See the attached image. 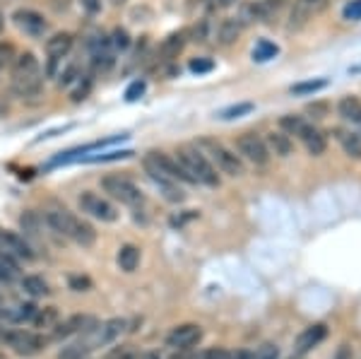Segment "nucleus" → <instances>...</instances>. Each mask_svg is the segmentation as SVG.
Listing matches in <instances>:
<instances>
[{"instance_id":"23","label":"nucleus","mask_w":361,"mask_h":359,"mask_svg":"<svg viewBox=\"0 0 361 359\" xmlns=\"http://www.w3.org/2000/svg\"><path fill=\"white\" fill-rule=\"evenodd\" d=\"M20 287L25 289V294H29L32 299H42V297H46V294H51L49 282H46L42 275H25V277H20Z\"/></svg>"},{"instance_id":"25","label":"nucleus","mask_w":361,"mask_h":359,"mask_svg":"<svg viewBox=\"0 0 361 359\" xmlns=\"http://www.w3.org/2000/svg\"><path fill=\"white\" fill-rule=\"evenodd\" d=\"M140 248L135 244H126L118 248V256H116V260H118V268L123 270V273H135L137 265H140Z\"/></svg>"},{"instance_id":"37","label":"nucleus","mask_w":361,"mask_h":359,"mask_svg":"<svg viewBox=\"0 0 361 359\" xmlns=\"http://www.w3.org/2000/svg\"><path fill=\"white\" fill-rule=\"evenodd\" d=\"M214 68V63L209 61V58H193V61L188 63V71L195 73V75H205Z\"/></svg>"},{"instance_id":"41","label":"nucleus","mask_w":361,"mask_h":359,"mask_svg":"<svg viewBox=\"0 0 361 359\" xmlns=\"http://www.w3.org/2000/svg\"><path fill=\"white\" fill-rule=\"evenodd\" d=\"M145 87H147V85H145L142 80H135V83H133V85L126 90V99H128V102L140 99V97H142V92H145Z\"/></svg>"},{"instance_id":"11","label":"nucleus","mask_w":361,"mask_h":359,"mask_svg":"<svg viewBox=\"0 0 361 359\" xmlns=\"http://www.w3.org/2000/svg\"><path fill=\"white\" fill-rule=\"evenodd\" d=\"M73 44H75V39H73V34H68V32H58L51 39H46V56H49L46 75H49V78L56 75L58 66H61V63L68 58L70 51H73Z\"/></svg>"},{"instance_id":"34","label":"nucleus","mask_w":361,"mask_h":359,"mask_svg":"<svg viewBox=\"0 0 361 359\" xmlns=\"http://www.w3.org/2000/svg\"><path fill=\"white\" fill-rule=\"evenodd\" d=\"M328 85L325 80H308V83H299L292 87V95H316L318 90H323V87Z\"/></svg>"},{"instance_id":"21","label":"nucleus","mask_w":361,"mask_h":359,"mask_svg":"<svg viewBox=\"0 0 361 359\" xmlns=\"http://www.w3.org/2000/svg\"><path fill=\"white\" fill-rule=\"evenodd\" d=\"M185 42H188V32H173V34H169V37L159 46V56L164 58V61H173V58H176L180 51H183Z\"/></svg>"},{"instance_id":"4","label":"nucleus","mask_w":361,"mask_h":359,"mask_svg":"<svg viewBox=\"0 0 361 359\" xmlns=\"http://www.w3.org/2000/svg\"><path fill=\"white\" fill-rule=\"evenodd\" d=\"M195 147L200 150L209 162H212L214 169L226 174V176H243V174H246V164H243V159L238 157L236 152H231L226 145L212 140V138H200V140L195 142Z\"/></svg>"},{"instance_id":"7","label":"nucleus","mask_w":361,"mask_h":359,"mask_svg":"<svg viewBox=\"0 0 361 359\" xmlns=\"http://www.w3.org/2000/svg\"><path fill=\"white\" fill-rule=\"evenodd\" d=\"M102 190L111 200L121 202V205H128V207H140L145 202L142 190H140L133 181H128L126 176H118V174H109V176H104L102 178Z\"/></svg>"},{"instance_id":"6","label":"nucleus","mask_w":361,"mask_h":359,"mask_svg":"<svg viewBox=\"0 0 361 359\" xmlns=\"http://www.w3.org/2000/svg\"><path fill=\"white\" fill-rule=\"evenodd\" d=\"M0 338H3L5 347H10L20 357H37L51 345L49 335L39 331H8L0 335Z\"/></svg>"},{"instance_id":"45","label":"nucleus","mask_w":361,"mask_h":359,"mask_svg":"<svg viewBox=\"0 0 361 359\" xmlns=\"http://www.w3.org/2000/svg\"><path fill=\"white\" fill-rule=\"evenodd\" d=\"M195 8H205L207 13H212V10H217V0H193Z\"/></svg>"},{"instance_id":"16","label":"nucleus","mask_w":361,"mask_h":359,"mask_svg":"<svg viewBox=\"0 0 361 359\" xmlns=\"http://www.w3.org/2000/svg\"><path fill=\"white\" fill-rule=\"evenodd\" d=\"M325 338H328V326H325V323H313V326H308L306 331L299 333V338H296V343H294V355H299V357L308 355V352L316 350Z\"/></svg>"},{"instance_id":"10","label":"nucleus","mask_w":361,"mask_h":359,"mask_svg":"<svg viewBox=\"0 0 361 359\" xmlns=\"http://www.w3.org/2000/svg\"><path fill=\"white\" fill-rule=\"evenodd\" d=\"M202 326L200 323H178L173 326L164 338V345L169 350H193L202 340Z\"/></svg>"},{"instance_id":"32","label":"nucleus","mask_w":361,"mask_h":359,"mask_svg":"<svg viewBox=\"0 0 361 359\" xmlns=\"http://www.w3.org/2000/svg\"><path fill=\"white\" fill-rule=\"evenodd\" d=\"M137 352L140 350H135V345H116L104 355V359H135Z\"/></svg>"},{"instance_id":"24","label":"nucleus","mask_w":361,"mask_h":359,"mask_svg":"<svg viewBox=\"0 0 361 359\" xmlns=\"http://www.w3.org/2000/svg\"><path fill=\"white\" fill-rule=\"evenodd\" d=\"M39 306L34 302H25V304H15L13 309H5L3 316L8 318L10 323H17V326H22V323H32L34 314H37Z\"/></svg>"},{"instance_id":"1","label":"nucleus","mask_w":361,"mask_h":359,"mask_svg":"<svg viewBox=\"0 0 361 359\" xmlns=\"http://www.w3.org/2000/svg\"><path fill=\"white\" fill-rule=\"evenodd\" d=\"M44 219H46V224H49V227L56 231V234H61V236H66V239L75 241L78 246H82V248L94 246V241H97L94 227H92L87 219L73 215V212L66 210V207L49 210L44 215Z\"/></svg>"},{"instance_id":"49","label":"nucleus","mask_w":361,"mask_h":359,"mask_svg":"<svg viewBox=\"0 0 361 359\" xmlns=\"http://www.w3.org/2000/svg\"><path fill=\"white\" fill-rule=\"evenodd\" d=\"M345 357H347V352H345V350H342V355H340V359H345Z\"/></svg>"},{"instance_id":"38","label":"nucleus","mask_w":361,"mask_h":359,"mask_svg":"<svg viewBox=\"0 0 361 359\" xmlns=\"http://www.w3.org/2000/svg\"><path fill=\"white\" fill-rule=\"evenodd\" d=\"M342 15H345V20H349V22H359L361 20V0H349L345 5V10H342Z\"/></svg>"},{"instance_id":"40","label":"nucleus","mask_w":361,"mask_h":359,"mask_svg":"<svg viewBox=\"0 0 361 359\" xmlns=\"http://www.w3.org/2000/svg\"><path fill=\"white\" fill-rule=\"evenodd\" d=\"M13 58H15V49H13V44H3L0 42V73L5 71V68L13 63Z\"/></svg>"},{"instance_id":"50","label":"nucleus","mask_w":361,"mask_h":359,"mask_svg":"<svg viewBox=\"0 0 361 359\" xmlns=\"http://www.w3.org/2000/svg\"><path fill=\"white\" fill-rule=\"evenodd\" d=\"M294 359H301V357H299V355H296V357H294Z\"/></svg>"},{"instance_id":"18","label":"nucleus","mask_w":361,"mask_h":359,"mask_svg":"<svg viewBox=\"0 0 361 359\" xmlns=\"http://www.w3.org/2000/svg\"><path fill=\"white\" fill-rule=\"evenodd\" d=\"M265 145H267V150H270V154H277V157H289V154L294 152L292 138H289L284 130H272V133H267Z\"/></svg>"},{"instance_id":"46","label":"nucleus","mask_w":361,"mask_h":359,"mask_svg":"<svg viewBox=\"0 0 361 359\" xmlns=\"http://www.w3.org/2000/svg\"><path fill=\"white\" fill-rule=\"evenodd\" d=\"M135 359H161V355L157 350H147V352H137Z\"/></svg>"},{"instance_id":"48","label":"nucleus","mask_w":361,"mask_h":359,"mask_svg":"<svg viewBox=\"0 0 361 359\" xmlns=\"http://www.w3.org/2000/svg\"><path fill=\"white\" fill-rule=\"evenodd\" d=\"M3 29H5V15L0 13V37H3Z\"/></svg>"},{"instance_id":"47","label":"nucleus","mask_w":361,"mask_h":359,"mask_svg":"<svg viewBox=\"0 0 361 359\" xmlns=\"http://www.w3.org/2000/svg\"><path fill=\"white\" fill-rule=\"evenodd\" d=\"M236 0H217V10H224V8H229V5H234Z\"/></svg>"},{"instance_id":"33","label":"nucleus","mask_w":361,"mask_h":359,"mask_svg":"<svg viewBox=\"0 0 361 359\" xmlns=\"http://www.w3.org/2000/svg\"><path fill=\"white\" fill-rule=\"evenodd\" d=\"M250 359H279V347L275 343H263L250 350Z\"/></svg>"},{"instance_id":"12","label":"nucleus","mask_w":361,"mask_h":359,"mask_svg":"<svg viewBox=\"0 0 361 359\" xmlns=\"http://www.w3.org/2000/svg\"><path fill=\"white\" fill-rule=\"evenodd\" d=\"M0 251L8 253L10 258H15L17 263H29V260L37 258L32 244H29L25 236H20L17 231L10 229H0Z\"/></svg>"},{"instance_id":"27","label":"nucleus","mask_w":361,"mask_h":359,"mask_svg":"<svg viewBox=\"0 0 361 359\" xmlns=\"http://www.w3.org/2000/svg\"><path fill=\"white\" fill-rule=\"evenodd\" d=\"M337 114L345 121H349V123H361V102L357 97H345L337 104Z\"/></svg>"},{"instance_id":"15","label":"nucleus","mask_w":361,"mask_h":359,"mask_svg":"<svg viewBox=\"0 0 361 359\" xmlns=\"http://www.w3.org/2000/svg\"><path fill=\"white\" fill-rule=\"evenodd\" d=\"M328 8V0H294L292 13H289V29L306 27L313 17H318Z\"/></svg>"},{"instance_id":"2","label":"nucleus","mask_w":361,"mask_h":359,"mask_svg":"<svg viewBox=\"0 0 361 359\" xmlns=\"http://www.w3.org/2000/svg\"><path fill=\"white\" fill-rule=\"evenodd\" d=\"M10 75H13V92L17 97H37L42 92V66H39V58L32 51H25V54L13 58Z\"/></svg>"},{"instance_id":"8","label":"nucleus","mask_w":361,"mask_h":359,"mask_svg":"<svg viewBox=\"0 0 361 359\" xmlns=\"http://www.w3.org/2000/svg\"><path fill=\"white\" fill-rule=\"evenodd\" d=\"M236 150H238V157L250 162V164H255V166H267V162L272 157L265 145V138L255 135V133H243V135H238Z\"/></svg>"},{"instance_id":"13","label":"nucleus","mask_w":361,"mask_h":359,"mask_svg":"<svg viewBox=\"0 0 361 359\" xmlns=\"http://www.w3.org/2000/svg\"><path fill=\"white\" fill-rule=\"evenodd\" d=\"M94 328H99V323L94 321L92 316H85V314H75V316H70L66 318V321H58V326L51 331V343H61V340H68V338H73V335H78V333H92Z\"/></svg>"},{"instance_id":"28","label":"nucleus","mask_w":361,"mask_h":359,"mask_svg":"<svg viewBox=\"0 0 361 359\" xmlns=\"http://www.w3.org/2000/svg\"><path fill=\"white\" fill-rule=\"evenodd\" d=\"M92 350H94V347H92V345L75 343V345L63 347V350L58 352V359H90Z\"/></svg>"},{"instance_id":"43","label":"nucleus","mask_w":361,"mask_h":359,"mask_svg":"<svg viewBox=\"0 0 361 359\" xmlns=\"http://www.w3.org/2000/svg\"><path fill=\"white\" fill-rule=\"evenodd\" d=\"M80 5H82V10H87L90 15H97L99 10H102V0H80Z\"/></svg>"},{"instance_id":"29","label":"nucleus","mask_w":361,"mask_h":359,"mask_svg":"<svg viewBox=\"0 0 361 359\" xmlns=\"http://www.w3.org/2000/svg\"><path fill=\"white\" fill-rule=\"evenodd\" d=\"M279 54V49H277V44H272V42H258L255 44V49H253V61H258V63H265V61H272Z\"/></svg>"},{"instance_id":"17","label":"nucleus","mask_w":361,"mask_h":359,"mask_svg":"<svg viewBox=\"0 0 361 359\" xmlns=\"http://www.w3.org/2000/svg\"><path fill=\"white\" fill-rule=\"evenodd\" d=\"M128 328V321L126 318H109L106 323H102L97 331V347H104V345H111L116 340L121 338V335L126 333Z\"/></svg>"},{"instance_id":"42","label":"nucleus","mask_w":361,"mask_h":359,"mask_svg":"<svg viewBox=\"0 0 361 359\" xmlns=\"http://www.w3.org/2000/svg\"><path fill=\"white\" fill-rule=\"evenodd\" d=\"M70 287H73L75 292H87V289H92V280H90V277L73 275V277H70Z\"/></svg>"},{"instance_id":"22","label":"nucleus","mask_w":361,"mask_h":359,"mask_svg":"<svg viewBox=\"0 0 361 359\" xmlns=\"http://www.w3.org/2000/svg\"><path fill=\"white\" fill-rule=\"evenodd\" d=\"M58 321H61V314H58L56 306H44V309H37V314L32 318V326L39 333H44V331H54Z\"/></svg>"},{"instance_id":"36","label":"nucleus","mask_w":361,"mask_h":359,"mask_svg":"<svg viewBox=\"0 0 361 359\" xmlns=\"http://www.w3.org/2000/svg\"><path fill=\"white\" fill-rule=\"evenodd\" d=\"M130 150H121V152H106V154H92V157H82L85 162H116V159H128Z\"/></svg>"},{"instance_id":"26","label":"nucleus","mask_w":361,"mask_h":359,"mask_svg":"<svg viewBox=\"0 0 361 359\" xmlns=\"http://www.w3.org/2000/svg\"><path fill=\"white\" fill-rule=\"evenodd\" d=\"M15 280H20V263L0 251V285H13Z\"/></svg>"},{"instance_id":"35","label":"nucleus","mask_w":361,"mask_h":359,"mask_svg":"<svg viewBox=\"0 0 361 359\" xmlns=\"http://www.w3.org/2000/svg\"><path fill=\"white\" fill-rule=\"evenodd\" d=\"M253 111V104H236V107H229V109H224L222 114H219V118L222 121H231V118H238V116H243V114H250Z\"/></svg>"},{"instance_id":"20","label":"nucleus","mask_w":361,"mask_h":359,"mask_svg":"<svg viewBox=\"0 0 361 359\" xmlns=\"http://www.w3.org/2000/svg\"><path fill=\"white\" fill-rule=\"evenodd\" d=\"M335 138L337 142L342 145V150H345L347 157L352 159H361V135L354 130H345V128H335Z\"/></svg>"},{"instance_id":"30","label":"nucleus","mask_w":361,"mask_h":359,"mask_svg":"<svg viewBox=\"0 0 361 359\" xmlns=\"http://www.w3.org/2000/svg\"><path fill=\"white\" fill-rule=\"evenodd\" d=\"M109 46H111V51H126L128 46H130V34L126 32V29H114L111 37H109Z\"/></svg>"},{"instance_id":"14","label":"nucleus","mask_w":361,"mask_h":359,"mask_svg":"<svg viewBox=\"0 0 361 359\" xmlns=\"http://www.w3.org/2000/svg\"><path fill=\"white\" fill-rule=\"evenodd\" d=\"M13 22L22 34H27V37H32V39H39L49 32V22H46V17L39 13V10H32V8L15 10Z\"/></svg>"},{"instance_id":"39","label":"nucleus","mask_w":361,"mask_h":359,"mask_svg":"<svg viewBox=\"0 0 361 359\" xmlns=\"http://www.w3.org/2000/svg\"><path fill=\"white\" fill-rule=\"evenodd\" d=\"M92 92V78H80L78 80V90L73 92V102H82L87 99V95Z\"/></svg>"},{"instance_id":"44","label":"nucleus","mask_w":361,"mask_h":359,"mask_svg":"<svg viewBox=\"0 0 361 359\" xmlns=\"http://www.w3.org/2000/svg\"><path fill=\"white\" fill-rule=\"evenodd\" d=\"M169 359H197L193 350H173V355Z\"/></svg>"},{"instance_id":"3","label":"nucleus","mask_w":361,"mask_h":359,"mask_svg":"<svg viewBox=\"0 0 361 359\" xmlns=\"http://www.w3.org/2000/svg\"><path fill=\"white\" fill-rule=\"evenodd\" d=\"M176 159L183 164V169L190 174L195 183H202V186H219V174L212 166L205 154L195 147V145H180L176 150Z\"/></svg>"},{"instance_id":"31","label":"nucleus","mask_w":361,"mask_h":359,"mask_svg":"<svg viewBox=\"0 0 361 359\" xmlns=\"http://www.w3.org/2000/svg\"><path fill=\"white\" fill-rule=\"evenodd\" d=\"M80 78H82L80 66H78V63H70L66 71H61V75H58V87H70L73 83H78Z\"/></svg>"},{"instance_id":"5","label":"nucleus","mask_w":361,"mask_h":359,"mask_svg":"<svg viewBox=\"0 0 361 359\" xmlns=\"http://www.w3.org/2000/svg\"><path fill=\"white\" fill-rule=\"evenodd\" d=\"M279 128H282L287 135H296L301 142H304V147L308 150V154H313V157H320V154L325 152V147H328V142H325V135L320 133L316 126H311L308 121H304L301 116H282L279 118Z\"/></svg>"},{"instance_id":"19","label":"nucleus","mask_w":361,"mask_h":359,"mask_svg":"<svg viewBox=\"0 0 361 359\" xmlns=\"http://www.w3.org/2000/svg\"><path fill=\"white\" fill-rule=\"evenodd\" d=\"M243 29H246V27L241 25V20H238V17H226V20L219 22V27H217V44H222V46L234 44L236 39L241 37Z\"/></svg>"},{"instance_id":"9","label":"nucleus","mask_w":361,"mask_h":359,"mask_svg":"<svg viewBox=\"0 0 361 359\" xmlns=\"http://www.w3.org/2000/svg\"><path fill=\"white\" fill-rule=\"evenodd\" d=\"M78 202H80V210L94 219H102V222H116V219H118V207L99 193L85 190V193H80Z\"/></svg>"}]
</instances>
